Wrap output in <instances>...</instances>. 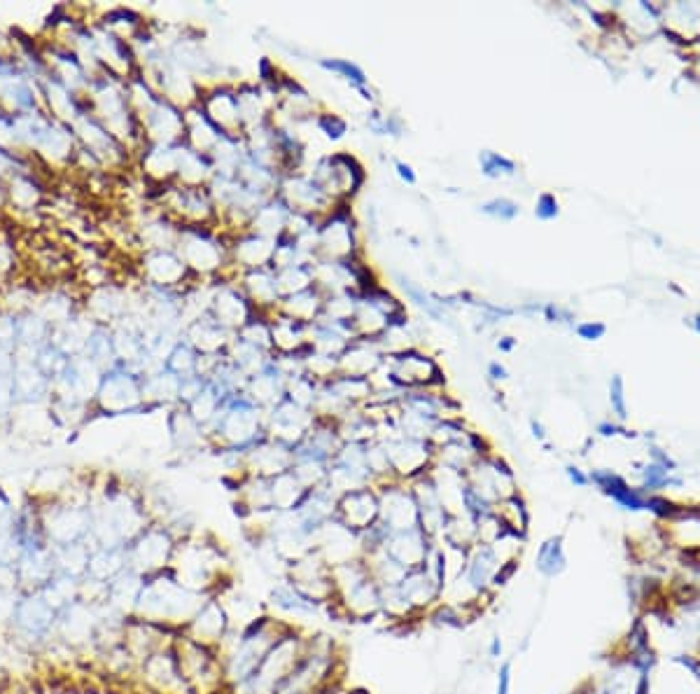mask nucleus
Segmentation results:
<instances>
[{"label":"nucleus","mask_w":700,"mask_h":694,"mask_svg":"<svg viewBox=\"0 0 700 694\" xmlns=\"http://www.w3.org/2000/svg\"><path fill=\"white\" fill-rule=\"evenodd\" d=\"M598 683L605 694H649L651 666L621 652L609 659L607 671Z\"/></svg>","instance_id":"nucleus-1"},{"label":"nucleus","mask_w":700,"mask_h":694,"mask_svg":"<svg viewBox=\"0 0 700 694\" xmlns=\"http://www.w3.org/2000/svg\"><path fill=\"white\" fill-rule=\"evenodd\" d=\"M665 540L677 552H700V505H679L665 522Z\"/></svg>","instance_id":"nucleus-2"},{"label":"nucleus","mask_w":700,"mask_h":694,"mask_svg":"<svg viewBox=\"0 0 700 694\" xmlns=\"http://www.w3.org/2000/svg\"><path fill=\"white\" fill-rule=\"evenodd\" d=\"M589 477L621 510H628V512H645L647 510V493L630 486L621 475L611 473V470H598V473H591Z\"/></svg>","instance_id":"nucleus-3"},{"label":"nucleus","mask_w":700,"mask_h":694,"mask_svg":"<svg viewBox=\"0 0 700 694\" xmlns=\"http://www.w3.org/2000/svg\"><path fill=\"white\" fill-rule=\"evenodd\" d=\"M565 568H567V554H565V545H562V538L560 536L546 538L542 545L537 547L535 571L544 580H553Z\"/></svg>","instance_id":"nucleus-4"},{"label":"nucleus","mask_w":700,"mask_h":694,"mask_svg":"<svg viewBox=\"0 0 700 694\" xmlns=\"http://www.w3.org/2000/svg\"><path fill=\"white\" fill-rule=\"evenodd\" d=\"M682 480H677V477H672L670 470H665L663 466H658V463H647L645 468H642V484H640V491L642 493H658V491H663L667 489V486H679Z\"/></svg>","instance_id":"nucleus-5"},{"label":"nucleus","mask_w":700,"mask_h":694,"mask_svg":"<svg viewBox=\"0 0 700 694\" xmlns=\"http://www.w3.org/2000/svg\"><path fill=\"white\" fill-rule=\"evenodd\" d=\"M12 202L21 209H33L38 202V187L28 178H14L12 180Z\"/></svg>","instance_id":"nucleus-6"},{"label":"nucleus","mask_w":700,"mask_h":694,"mask_svg":"<svg viewBox=\"0 0 700 694\" xmlns=\"http://www.w3.org/2000/svg\"><path fill=\"white\" fill-rule=\"evenodd\" d=\"M611 407L614 412L618 414V419H628V409H626V402H623V381L621 377H614L611 379Z\"/></svg>","instance_id":"nucleus-7"},{"label":"nucleus","mask_w":700,"mask_h":694,"mask_svg":"<svg viewBox=\"0 0 700 694\" xmlns=\"http://www.w3.org/2000/svg\"><path fill=\"white\" fill-rule=\"evenodd\" d=\"M495 694H511V661H502L497 668Z\"/></svg>","instance_id":"nucleus-8"},{"label":"nucleus","mask_w":700,"mask_h":694,"mask_svg":"<svg viewBox=\"0 0 700 694\" xmlns=\"http://www.w3.org/2000/svg\"><path fill=\"white\" fill-rule=\"evenodd\" d=\"M556 213H558V206H556V202H553V197L544 194L542 202H539V206H537V215L539 218H553Z\"/></svg>","instance_id":"nucleus-9"},{"label":"nucleus","mask_w":700,"mask_h":694,"mask_svg":"<svg viewBox=\"0 0 700 694\" xmlns=\"http://www.w3.org/2000/svg\"><path fill=\"white\" fill-rule=\"evenodd\" d=\"M651 463H658V466H663L665 470H670V473L677 468V463L667 456L663 449H658V446H651Z\"/></svg>","instance_id":"nucleus-10"},{"label":"nucleus","mask_w":700,"mask_h":694,"mask_svg":"<svg viewBox=\"0 0 700 694\" xmlns=\"http://www.w3.org/2000/svg\"><path fill=\"white\" fill-rule=\"evenodd\" d=\"M579 334H582V337H586V339H598V337H602V334H605V325H600V323H595V325H582V328H579Z\"/></svg>","instance_id":"nucleus-11"},{"label":"nucleus","mask_w":700,"mask_h":694,"mask_svg":"<svg viewBox=\"0 0 700 694\" xmlns=\"http://www.w3.org/2000/svg\"><path fill=\"white\" fill-rule=\"evenodd\" d=\"M502 650H504V645L500 641V636H493L488 641V650H486V655L488 659H500L502 657Z\"/></svg>","instance_id":"nucleus-12"},{"label":"nucleus","mask_w":700,"mask_h":694,"mask_svg":"<svg viewBox=\"0 0 700 694\" xmlns=\"http://www.w3.org/2000/svg\"><path fill=\"white\" fill-rule=\"evenodd\" d=\"M567 477H570V482H572L574 486H586V484L591 482V477H589V475H584L582 470H579V468H572V466L567 468Z\"/></svg>","instance_id":"nucleus-13"},{"label":"nucleus","mask_w":700,"mask_h":694,"mask_svg":"<svg viewBox=\"0 0 700 694\" xmlns=\"http://www.w3.org/2000/svg\"><path fill=\"white\" fill-rule=\"evenodd\" d=\"M10 267H12V253H10L7 246L0 243V274H5Z\"/></svg>","instance_id":"nucleus-14"},{"label":"nucleus","mask_w":700,"mask_h":694,"mask_svg":"<svg viewBox=\"0 0 700 694\" xmlns=\"http://www.w3.org/2000/svg\"><path fill=\"white\" fill-rule=\"evenodd\" d=\"M691 671H694L698 678H700V643H698V652H694V655H687V661H684Z\"/></svg>","instance_id":"nucleus-15"},{"label":"nucleus","mask_w":700,"mask_h":694,"mask_svg":"<svg viewBox=\"0 0 700 694\" xmlns=\"http://www.w3.org/2000/svg\"><path fill=\"white\" fill-rule=\"evenodd\" d=\"M574 694H605L600 688V683L598 681H589V683H584L582 688H579Z\"/></svg>","instance_id":"nucleus-16"},{"label":"nucleus","mask_w":700,"mask_h":694,"mask_svg":"<svg viewBox=\"0 0 700 694\" xmlns=\"http://www.w3.org/2000/svg\"><path fill=\"white\" fill-rule=\"evenodd\" d=\"M696 330H698V332H700V314H698V316H696Z\"/></svg>","instance_id":"nucleus-17"},{"label":"nucleus","mask_w":700,"mask_h":694,"mask_svg":"<svg viewBox=\"0 0 700 694\" xmlns=\"http://www.w3.org/2000/svg\"><path fill=\"white\" fill-rule=\"evenodd\" d=\"M698 643H700V641H698Z\"/></svg>","instance_id":"nucleus-18"}]
</instances>
